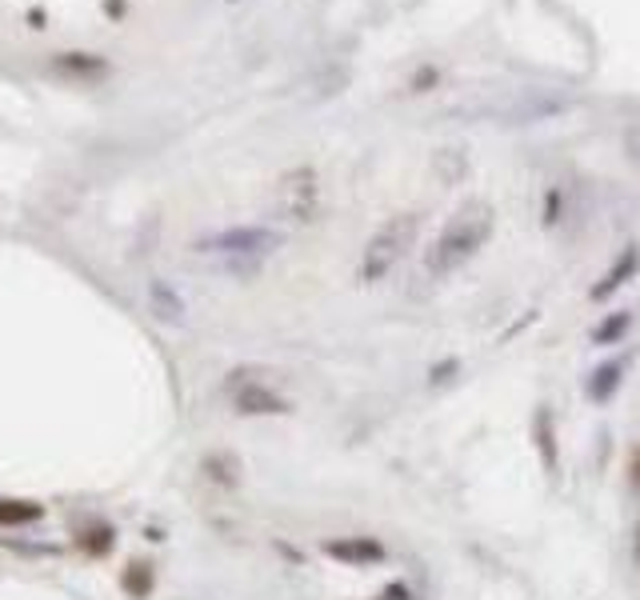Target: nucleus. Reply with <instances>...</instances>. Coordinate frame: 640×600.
<instances>
[{"label": "nucleus", "instance_id": "6", "mask_svg": "<svg viewBox=\"0 0 640 600\" xmlns=\"http://www.w3.org/2000/svg\"><path fill=\"white\" fill-rule=\"evenodd\" d=\"M321 548H325V557L340 560L348 569H368V565H380V560L389 557L377 537H336V540H325Z\"/></svg>", "mask_w": 640, "mask_h": 600}, {"label": "nucleus", "instance_id": "5", "mask_svg": "<svg viewBox=\"0 0 640 600\" xmlns=\"http://www.w3.org/2000/svg\"><path fill=\"white\" fill-rule=\"evenodd\" d=\"M229 392L241 417H288V412H293V404H288L273 385H264L261 372H252V369L232 372Z\"/></svg>", "mask_w": 640, "mask_h": 600}, {"label": "nucleus", "instance_id": "10", "mask_svg": "<svg viewBox=\"0 0 640 600\" xmlns=\"http://www.w3.org/2000/svg\"><path fill=\"white\" fill-rule=\"evenodd\" d=\"M76 545H81L84 557H108L116 548V528L108 525V520H88V525H81V533H76Z\"/></svg>", "mask_w": 640, "mask_h": 600}, {"label": "nucleus", "instance_id": "16", "mask_svg": "<svg viewBox=\"0 0 640 600\" xmlns=\"http://www.w3.org/2000/svg\"><path fill=\"white\" fill-rule=\"evenodd\" d=\"M629 328H632V313H609L592 328V345H617V340H625Z\"/></svg>", "mask_w": 640, "mask_h": 600}, {"label": "nucleus", "instance_id": "22", "mask_svg": "<svg viewBox=\"0 0 640 600\" xmlns=\"http://www.w3.org/2000/svg\"><path fill=\"white\" fill-rule=\"evenodd\" d=\"M105 9L113 21H120V17H125V0H105Z\"/></svg>", "mask_w": 640, "mask_h": 600}, {"label": "nucleus", "instance_id": "8", "mask_svg": "<svg viewBox=\"0 0 640 600\" xmlns=\"http://www.w3.org/2000/svg\"><path fill=\"white\" fill-rule=\"evenodd\" d=\"M53 73L73 76V81H101V76L108 73V61L96 53H56Z\"/></svg>", "mask_w": 640, "mask_h": 600}, {"label": "nucleus", "instance_id": "24", "mask_svg": "<svg viewBox=\"0 0 640 600\" xmlns=\"http://www.w3.org/2000/svg\"><path fill=\"white\" fill-rule=\"evenodd\" d=\"M632 557H637V565H640V520H637V528H632Z\"/></svg>", "mask_w": 640, "mask_h": 600}, {"label": "nucleus", "instance_id": "17", "mask_svg": "<svg viewBox=\"0 0 640 600\" xmlns=\"http://www.w3.org/2000/svg\"><path fill=\"white\" fill-rule=\"evenodd\" d=\"M437 81H441V69L437 64H420L417 73H412L409 88L412 93H429V88H437Z\"/></svg>", "mask_w": 640, "mask_h": 600}, {"label": "nucleus", "instance_id": "19", "mask_svg": "<svg viewBox=\"0 0 640 600\" xmlns=\"http://www.w3.org/2000/svg\"><path fill=\"white\" fill-rule=\"evenodd\" d=\"M557 221H560V192L548 189V192H545V224L553 229Z\"/></svg>", "mask_w": 640, "mask_h": 600}, {"label": "nucleus", "instance_id": "12", "mask_svg": "<svg viewBox=\"0 0 640 600\" xmlns=\"http://www.w3.org/2000/svg\"><path fill=\"white\" fill-rule=\"evenodd\" d=\"M533 436H536V449H541V464H545V473L553 476V473H557V429H553V417H548V409H536Z\"/></svg>", "mask_w": 640, "mask_h": 600}, {"label": "nucleus", "instance_id": "14", "mask_svg": "<svg viewBox=\"0 0 640 600\" xmlns=\"http://www.w3.org/2000/svg\"><path fill=\"white\" fill-rule=\"evenodd\" d=\"M620 360H605V365H597V369H592V377L585 380V392L592 400H600V404H605V400L612 397V392L620 389Z\"/></svg>", "mask_w": 640, "mask_h": 600}, {"label": "nucleus", "instance_id": "20", "mask_svg": "<svg viewBox=\"0 0 640 600\" xmlns=\"http://www.w3.org/2000/svg\"><path fill=\"white\" fill-rule=\"evenodd\" d=\"M629 485L640 493V444L629 453Z\"/></svg>", "mask_w": 640, "mask_h": 600}, {"label": "nucleus", "instance_id": "1", "mask_svg": "<svg viewBox=\"0 0 640 600\" xmlns=\"http://www.w3.org/2000/svg\"><path fill=\"white\" fill-rule=\"evenodd\" d=\"M493 229H496L493 204L481 200V197L464 200L461 209L449 217V224L441 229V236L432 241L429 256H424V269H429L432 276H449V273H457V269H464V264L473 261L484 244H489Z\"/></svg>", "mask_w": 640, "mask_h": 600}, {"label": "nucleus", "instance_id": "4", "mask_svg": "<svg viewBox=\"0 0 640 600\" xmlns=\"http://www.w3.org/2000/svg\"><path fill=\"white\" fill-rule=\"evenodd\" d=\"M281 249V232L264 229V224H241V229H224L209 241L197 244V253H221L224 261H261L264 253Z\"/></svg>", "mask_w": 640, "mask_h": 600}, {"label": "nucleus", "instance_id": "3", "mask_svg": "<svg viewBox=\"0 0 640 600\" xmlns=\"http://www.w3.org/2000/svg\"><path fill=\"white\" fill-rule=\"evenodd\" d=\"M276 212L288 224H316L321 217V177L313 165L288 169L276 180Z\"/></svg>", "mask_w": 640, "mask_h": 600}, {"label": "nucleus", "instance_id": "9", "mask_svg": "<svg viewBox=\"0 0 640 600\" xmlns=\"http://www.w3.org/2000/svg\"><path fill=\"white\" fill-rule=\"evenodd\" d=\"M148 305H153V316L165 320V325H185V301L168 281H153L148 285Z\"/></svg>", "mask_w": 640, "mask_h": 600}, {"label": "nucleus", "instance_id": "11", "mask_svg": "<svg viewBox=\"0 0 640 600\" xmlns=\"http://www.w3.org/2000/svg\"><path fill=\"white\" fill-rule=\"evenodd\" d=\"M120 589L133 600H148L153 589H157V569H153L148 560H128L125 572H120Z\"/></svg>", "mask_w": 640, "mask_h": 600}, {"label": "nucleus", "instance_id": "21", "mask_svg": "<svg viewBox=\"0 0 640 600\" xmlns=\"http://www.w3.org/2000/svg\"><path fill=\"white\" fill-rule=\"evenodd\" d=\"M449 372H457V360H444V365H437V369H432V385H441Z\"/></svg>", "mask_w": 640, "mask_h": 600}, {"label": "nucleus", "instance_id": "7", "mask_svg": "<svg viewBox=\"0 0 640 600\" xmlns=\"http://www.w3.org/2000/svg\"><path fill=\"white\" fill-rule=\"evenodd\" d=\"M637 269H640V249H637V244H625V249H620V256L612 261L609 273H605L597 285L588 288V301H609L617 288H625L632 276H637Z\"/></svg>", "mask_w": 640, "mask_h": 600}, {"label": "nucleus", "instance_id": "13", "mask_svg": "<svg viewBox=\"0 0 640 600\" xmlns=\"http://www.w3.org/2000/svg\"><path fill=\"white\" fill-rule=\"evenodd\" d=\"M44 505L41 501H21V496H0V528H21L41 520Z\"/></svg>", "mask_w": 640, "mask_h": 600}, {"label": "nucleus", "instance_id": "23", "mask_svg": "<svg viewBox=\"0 0 640 600\" xmlns=\"http://www.w3.org/2000/svg\"><path fill=\"white\" fill-rule=\"evenodd\" d=\"M29 24L32 29H44V9H29Z\"/></svg>", "mask_w": 640, "mask_h": 600}, {"label": "nucleus", "instance_id": "2", "mask_svg": "<svg viewBox=\"0 0 640 600\" xmlns=\"http://www.w3.org/2000/svg\"><path fill=\"white\" fill-rule=\"evenodd\" d=\"M417 232H420L417 212H400V217L380 224V229L368 236L365 253H360V269H357L360 281H365V285L385 281V276L405 261V253H409L412 241H417Z\"/></svg>", "mask_w": 640, "mask_h": 600}, {"label": "nucleus", "instance_id": "18", "mask_svg": "<svg viewBox=\"0 0 640 600\" xmlns=\"http://www.w3.org/2000/svg\"><path fill=\"white\" fill-rule=\"evenodd\" d=\"M4 545H9L12 552H21V557H56V552H61L56 545H21V540H4Z\"/></svg>", "mask_w": 640, "mask_h": 600}, {"label": "nucleus", "instance_id": "15", "mask_svg": "<svg viewBox=\"0 0 640 600\" xmlns=\"http://www.w3.org/2000/svg\"><path fill=\"white\" fill-rule=\"evenodd\" d=\"M200 469H204V476H209L212 485L232 488V485H237V481H241V476H237V469H241V464H237V456H229V453H212V456H204V464H200Z\"/></svg>", "mask_w": 640, "mask_h": 600}]
</instances>
